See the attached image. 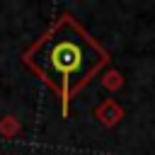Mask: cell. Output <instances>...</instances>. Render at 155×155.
<instances>
[{
	"mask_svg": "<svg viewBox=\"0 0 155 155\" xmlns=\"http://www.w3.org/2000/svg\"><path fill=\"white\" fill-rule=\"evenodd\" d=\"M29 63L63 92V99H68L70 90L104 63V53L73 22H63L29 51Z\"/></svg>",
	"mask_w": 155,
	"mask_h": 155,
	"instance_id": "obj_1",
	"label": "cell"
}]
</instances>
